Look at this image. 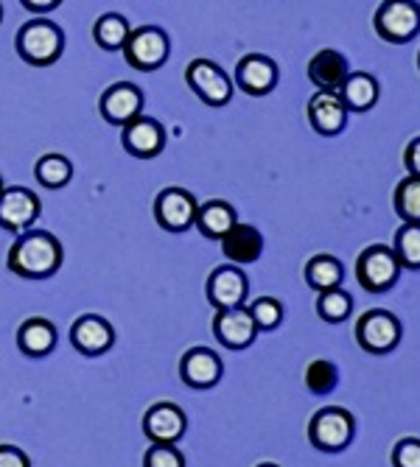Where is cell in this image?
Here are the masks:
<instances>
[{"label": "cell", "instance_id": "1", "mask_svg": "<svg viewBox=\"0 0 420 467\" xmlns=\"http://www.w3.org/2000/svg\"><path fill=\"white\" fill-rule=\"evenodd\" d=\"M6 266L12 275L26 280H46L62 266V244L48 230H26L15 238Z\"/></svg>", "mask_w": 420, "mask_h": 467}, {"label": "cell", "instance_id": "2", "mask_svg": "<svg viewBox=\"0 0 420 467\" xmlns=\"http://www.w3.org/2000/svg\"><path fill=\"white\" fill-rule=\"evenodd\" d=\"M15 46H17V54L23 62L34 65V67H48L62 57L65 34L57 23H51L46 17H34L17 31Z\"/></svg>", "mask_w": 420, "mask_h": 467}, {"label": "cell", "instance_id": "3", "mask_svg": "<svg viewBox=\"0 0 420 467\" xmlns=\"http://www.w3.org/2000/svg\"><path fill=\"white\" fill-rule=\"evenodd\" d=\"M353 431H356L353 414L342 406H328L311 417L309 442L322 453H336V451H345L353 442Z\"/></svg>", "mask_w": 420, "mask_h": 467}, {"label": "cell", "instance_id": "4", "mask_svg": "<svg viewBox=\"0 0 420 467\" xmlns=\"http://www.w3.org/2000/svg\"><path fill=\"white\" fill-rule=\"evenodd\" d=\"M373 26L382 39L393 42V46H404L420 31V6L415 0H384L373 17Z\"/></svg>", "mask_w": 420, "mask_h": 467}, {"label": "cell", "instance_id": "5", "mask_svg": "<svg viewBox=\"0 0 420 467\" xmlns=\"http://www.w3.org/2000/svg\"><path fill=\"white\" fill-rule=\"evenodd\" d=\"M398 275H401V264L395 258V252L384 244L367 246L356 261V280L364 291H373V294L393 288Z\"/></svg>", "mask_w": 420, "mask_h": 467}, {"label": "cell", "instance_id": "6", "mask_svg": "<svg viewBox=\"0 0 420 467\" xmlns=\"http://www.w3.org/2000/svg\"><path fill=\"white\" fill-rule=\"evenodd\" d=\"M401 322L395 314L390 311H382V308H373L367 314L359 317L356 322V342L362 350L367 353H375V356H382V353H390L398 348L401 342Z\"/></svg>", "mask_w": 420, "mask_h": 467}, {"label": "cell", "instance_id": "7", "mask_svg": "<svg viewBox=\"0 0 420 467\" xmlns=\"http://www.w3.org/2000/svg\"><path fill=\"white\" fill-rule=\"evenodd\" d=\"M185 81L207 107H225L233 101L230 76L210 59H191L185 67Z\"/></svg>", "mask_w": 420, "mask_h": 467}, {"label": "cell", "instance_id": "8", "mask_svg": "<svg viewBox=\"0 0 420 467\" xmlns=\"http://www.w3.org/2000/svg\"><path fill=\"white\" fill-rule=\"evenodd\" d=\"M121 51H123L126 62H130L135 70L149 73V70H157L160 65H165V59H168V36L157 26H143V28L130 31V36H126Z\"/></svg>", "mask_w": 420, "mask_h": 467}, {"label": "cell", "instance_id": "9", "mask_svg": "<svg viewBox=\"0 0 420 467\" xmlns=\"http://www.w3.org/2000/svg\"><path fill=\"white\" fill-rule=\"evenodd\" d=\"M196 199L185 188H165L154 199V219L168 233H185L196 219Z\"/></svg>", "mask_w": 420, "mask_h": 467}, {"label": "cell", "instance_id": "10", "mask_svg": "<svg viewBox=\"0 0 420 467\" xmlns=\"http://www.w3.org/2000/svg\"><path fill=\"white\" fill-rule=\"evenodd\" d=\"M188 429V417L177 403H154L143 414V434L152 440V445H177Z\"/></svg>", "mask_w": 420, "mask_h": 467}, {"label": "cell", "instance_id": "11", "mask_svg": "<svg viewBox=\"0 0 420 467\" xmlns=\"http://www.w3.org/2000/svg\"><path fill=\"white\" fill-rule=\"evenodd\" d=\"M39 219V199L28 188H4L0 191V227L9 233H26Z\"/></svg>", "mask_w": 420, "mask_h": 467}, {"label": "cell", "instance_id": "12", "mask_svg": "<svg viewBox=\"0 0 420 467\" xmlns=\"http://www.w3.org/2000/svg\"><path fill=\"white\" fill-rule=\"evenodd\" d=\"M247 291H249L247 275L236 264L219 266V269L210 272V277H207V300H210V306H214L216 311L244 306L247 303Z\"/></svg>", "mask_w": 420, "mask_h": 467}, {"label": "cell", "instance_id": "13", "mask_svg": "<svg viewBox=\"0 0 420 467\" xmlns=\"http://www.w3.org/2000/svg\"><path fill=\"white\" fill-rule=\"evenodd\" d=\"M101 118L112 126H126L143 115V93L130 81H118L104 90L99 101Z\"/></svg>", "mask_w": 420, "mask_h": 467}, {"label": "cell", "instance_id": "14", "mask_svg": "<svg viewBox=\"0 0 420 467\" xmlns=\"http://www.w3.org/2000/svg\"><path fill=\"white\" fill-rule=\"evenodd\" d=\"M214 336L230 350H244V348H249L252 342H256L258 327H256V322H252L247 306H238V308L216 311V317H214Z\"/></svg>", "mask_w": 420, "mask_h": 467}, {"label": "cell", "instance_id": "15", "mask_svg": "<svg viewBox=\"0 0 420 467\" xmlns=\"http://www.w3.org/2000/svg\"><path fill=\"white\" fill-rule=\"evenodd\" d=\"M70 342L84 356H101L115 345V327L96 314H84L70 327Z\"/></svg>", "mask_w": 420, "mask_h": 467}, {"label": "cell", "instance_id": "16", "mask_svg": "<svg viewBox=\"0 0 420 467\" xmlns=\"http://www.w3.org/2000/svg\"><path fill=\"white\" fill-rule=\"evenodd\" d=\"M278 65L264 54H249L236 67V84L247 96H267L278 88Z\"/></svg>", "mask_w": 420, "mask_h": 467}, {"label": "cell", "instance_id": "17", "mask_svg": "<svg viewBox=\"0 0 420 467\" xmlns=\"http://www.w3.org/2000/svg\"><path fill=\"white\" fill-rule=\"evenodd\" d=\"M222 372H225L222 358L214 350H207V348H194L180 361V378L185 380L191 389L216 387L219 380H222Z\"/></svg>", "mask_w": 420, "mask_h": 467}, {"label": "cell", "instance_id": "18", "mask_svg": "<svg viewBox=\"0 0 420 467\" xmlns=\"http://www.w3.org/2000/svg\"><path fill=\"white\" fill-rule=\"evenodd\" d=\"M121 140H123V149L130 151L132 157L152 160V157H157V154L163 151V146H165V132H163L160 120L141 115V118H135L132 123H126V126H123Z\"/></svg>", "mask_w": 420, "mask_h": 467}, {"label": "cell", "instance_id": "19", "mask_svg": "<svg viewBox=\"0 0 420 467\" xmlns=\"http://www.w3.org/2000/svg\"><path fill=\"white\" fill-rule=\"evenodd\" d=\"M309 120L314 126V132H320L325 138L340 135L348 123V107L342 104L340 93L317 90L309 101Z\"/></svg>", "mask_w": 420, "mask_h": 467}, {"label": "cell", "instance_id": "20", "mask_svg": "<svg viewBox=\"0 0 420 467\" xmlns=\"http://www.w3.org/2000/svg\"><path fill=\"white\" fill-rule=\"evenodd\" d=\"M222 241V252H225V258L236 266L241 264H256L261 258V252H264V235L252 227V224H244V222H236L230 227L227 235L219 238Z\"/></svg>", "mask_w": 420, "mask_h": 467}, {"label": "cell", "instance_id": "21", "mask_svg": "<svg viewBox=\"0 0 420 467\" xmlns=\"http://www.w3.org/2000/svg\"><path fill=\"white\" fill-rule=\"evenodd\" d=\"M348 59L333 51V48H325V51H317L309 62V78L317 90H328V93H340V88L348 78Z\"/></svg>", "mask_w": 420, "mask_h": 467}, {"label": "cell", "instance_id": "22", "mask_svg": "<svg viewBox=\"0 0 420 467\" xmlns=\"http://www.w3.org/2000/svg\"><path fill=\"white\" fill-rule=\"evenodd\" d=\"M17 348L20 353L31 356V358H42L48 356L57 348V327L51 319L42 317H31L20 325L17 330Z\"/></svg>", "mask_w": 420, "mask_h": 467}, {"label": "cell", "instance_id": "23", "mask_svg": "<svg viewBox=\"0 0 420 467\" xmlns=\"http://www.w3.org/2000/svg\"><path fill=\"white\" fill-rule=\"evenodd\" d=\"M238 222V216H236V210H233V204H227V202H222V199H214V202H205V204H199L196 207V219H194V224L199 227V233L205 235V238H222V235H227L230 233V227Z\"/></svg>", "mask_w": 420, "mask_h": 467}, {"label": "cell", "instance_id": "24", "mask_svg": "<svg viewBox=\"0 0 420 467\" xmlns=\"http://www.w3.org/2000/svg\"><path fill=\"white\" fill-rule=\"evenodd\" d=\"M378 81L370 73H348L345 84L340 88V99L348 112H367L378 101Z\"/></svg>", "mask_w": 420, "mask_h": 467}, {"label": "cell", "instance_id": "25", "mask_svg": "<svg viewBox=\"0 0 420 467\" xmlns=\"http://www.w3.org/2000/svg\"><path fill=\"white\" fill-rule=\"evenodd\" d=\"M345 280V266L333 258V254H314L306 264V283L314 291H328V288H340Z\"/></svg>", "mask_w": 420, "mask_h": 467}, {"label": "cell", "instance_id": "26", "mask_svg": "<svg viewBox=\"0 0 420 467\" xmlns=\"http://www.w3.org/2000/svg\"><path fill=\"white\" fill-rule=\"evenodd\" d=\"M34 177L42 188H51V191L65 188L73 180V162L62 154H46L37 160Z\"/></svg>", "mask_w": 420, "mask_h": 467}, {"label": "cell", "instance_id": "27", "mask_svg": "<svg viewBox=\"0 0 420 467\" xmlns=\"http://www.w3.org/2000/svg\"><path fill=\"white\" fill-rule=\"evenodd\" d=\"M130 31H132L130 23L121 15H101L93 26V36L104 51H121Z\"/></svg>", "mask_w": 420, "mask_h": 467}, {"label": "cell", "instance_id": "28", "mask_svg": "<svg viewBox=\"0 0 420 467\" xmlns=\"http://www.w3.org/2000/svg\"><path fill=\"white\" fill-rule=\"evenodd\" d=\"M317 314L336 325V322H345L351 314H353V296L340 285V288H328V291H320V300H317Z\"/></svg>", "mask_w": 420, "mask_h": 467}, {"label": "cell", "instance_id": "29", "mask_svg": "<svg viewBox=\"0 0 420 467\" xmlns=\"http://www.w3.org/2000/svg\"><path fill=\"white\" fill-rule=\"evenodd\" d=\"M395 213L409 222V224H420V177H406L398 182L395 188Z\"/></svg>", "mask_w": 420, "mask_h": 467}, {"label": "cell", "instance_id": "30", "mask_svg": "<svg viewBox=\"0 0 420 467\" xmlns=\"http://www.w3.org/2000/svg\"><path fill=\"white\" fill-rule=\"evenodd\" d=\"M395 258L406 269H420V224L404 222L401 230L395 233Z\"/></svg>", "mask_w": 420, "mask_h": 467}, {"label": "cell", "instance_id": "31", "mask_svg": "<svg viewBox=\"0 0 420 467\" xmlns=\"http://www.w3.org/2000/svg\"><path fill=\"white\" fill-rule=\"evenodd\" d=\"M340 384V369H336L333 361L328 358H314L309 367H306V389L311 395H328L336 389Z\"/></svg>", "mask_w": 420, "mask_h": 467}, {"label": "cell", "instance_id": "32", "mask_svg": "<svg viewBox=\"0 0 420 467\" xmlns=\"http://www.w3.org/2000/svg\"><path fill=\"white\" fill-rule=\"evenodd\" d=\"M247 311L258 330H275L283 322V306H280V300H275V296H258L256 303L247 306Z\"/></svg>", "mask_w": 420, "mask_h": 467}, {"label": "cell", "instance_id": "33", "mask_svg": "<svg viewBox=\"0 0 420 467\" xmlns=\"http://www.w3.org/2000/svg\"><path fill=\"white\" fill-rule=\"evenodd\" d=\"M143 467H185V456L177 445H152L143 456Z\"/></svg>", "mask_w": 420, "mask_h": 467}, {"label": "cell", "instance_id": "34", "mask_svg": "<svg viewBox=\"0 0 420 467\" xmlns=\"http://www.w3.org/2000/svg\"><path fill=\"white\" fill-rule=\"evenodd\" d=\"M393 467H420V440L406 437L393 448Z\"/></svg>", "mask_w": 420, "mask_h": 467}, {"label": "cell", "instance_id": "35", "mask_svg": "<svg viewBox=\"0 0 420 467\" xmlns=\"http://www.w3.org/2000/svg\"><path fill=\"white\" fill-rule=\"evenodd\" d=\"M0 467H31V459L15 445H0Z\"/></svg>", "mask_w": 420, "mask_h": 467}, {"label": "cell", "instance_id": "36", "mask_svg": "<svg viewBox=\"0 0 420 467\" xmlns=\"http://www.w3.org/2000/svg\"><path fill=\"white\" fill-rule=\"evenodd\" d=\"M404 165H406V171L409 177H420V138H415L406 151H404Z\"/></svg>", "mask_w": 420, "mask_h": 467}, {"label": "cell", "instance_id": "37", "mask_svg": "<svg viewBox=\"0 0 420 467\" xmlns=\"http://www.w3.org/2000/svg\"><path fill=\"white\" fill-rule=\"evenodd\" d=\"M20 4L28 9V12H37V15H46V12H54L62 0H20Z\"/></svg>", "mask_w": 420, "mask_h": 467}, {"label": "cell", "instance_id": "38", "mask_svg": "<svg viewBox=\"0 0 420 467\" xmlns=\"http://www.w3.org/2000/svg\"><path fill=\"white\" fill-rule=\"evenodd\" d=\"M258 467H278V464H272V462H264V464H258Z\"/></svg>", "mask_w": 420, "mask_h": 467}, {"label": "cell", "instance_id": "39", "mask_svg": "<svg viewBox=\"0 0 420 467\" xmlns=\"http://www.w3.org/2000/svg\"><path fill=\"white\" fill-rule=\"evenodd\" d=\"M0 20H4V6H0Z\"/></svg>", "mask_w": 420, "mask_h": 467}, {"label": "cell", "instance_id": "40", "mask_svg": "<svg viewBox=\"0 0 420 467\" xmlns=\"http://www.w3.org/2000/svg\"><path fill=\"white\" fill-rule=\"evenodd\" d=\"M417 70H420V54H417Z\"/></svg>", "mask_w": 420, "mask_h": 467}, {"label": "cell", "instance_id": "41", "mask_svg": "<svg viewBox=\"0 0 420 467\" xmlns=\"http://www.w3.org/2000/svg\"><path fill=\"white\" fill-rule=\"evenodd\" d=\"M0 191H4V180H0Z\"/></svg>", "mask_w": 420, "mask_h": 467}]
</instances>
